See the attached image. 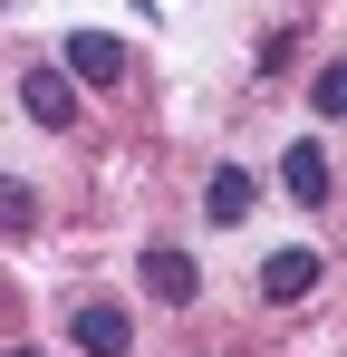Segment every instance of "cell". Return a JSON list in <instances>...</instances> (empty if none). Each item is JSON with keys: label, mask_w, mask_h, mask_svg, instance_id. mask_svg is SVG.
Returning <instances> with one entry per match:
<instances>
[{"label": "cell", "mask_w": 347, "mask_h": 357, "mask_svg": "<svg viewBox=\"0 0 347 357\" xmlns=\"http://www.w3.org/2000/svg\"><path fill=\"white\" fill-rule=\"evenodd\" d=\"M145 290L164 299V309H183V299L203 290V271H193V261H183L174 241H155V251H145Z\"/></svg>", "instance_id": "obj_5"}, {"label": "cell", "mask_w": 347, "mask_h": 357, "mask_svg": "<svg viewBox=\"0 0 347 357\" xmlns=\"http://www.w3.org/2000/svg\"><path fill=\"white\" fill-rule=\"evenodd\" d=\"M251 203H261V183L241 174V165H222V174L203 183V213H213V222H222V232H231V222H241V213H251Z\"/></svg>", "instance_id": "obj_6"}, {"label": "cell", "mask_w": 347, "mask_h": 357, "mask_svg": "<svg viewBox=\"0 0 347 357\" xmlns=\"http://www.w3.org/2000/svg\"><path fill=\"white\" fill-rule=\"evenodd\" d=\"M20 357H29V348H20Z\"/></svg>", "instance_id": "obj_10"}, {"label": "cell", "mask_w": 347, "mask_h": 357, "mask_svg": "<svg viewBox=\"0 0 347 357\" xmlns=\"http://www.w3.org/2000/svg\"><path fill=\"white\" fill-rule=\"evenodd\" d=\"M318 280H328V271H318V251H270V261H261V299H270V309H299Z\"/></svg>", "instance_id": "obj_2"}, {"label": "cell", "mask_w": 347, "mask_h": 357, "mask_svg": "<svg viewBox=\"0 0 347 357\" xmlns=\"http://www.w3.org/2000/svg\"><path fill=\"white\" fill-rule=\"evenodd\" d=\"M0 222L29 232V222H39V193H29V183H0Z\"/></svg>", "instance_id": "obj_9"}, {"label": "cell", "mask_w": 347, "mask_h": 357, "mask_svg": "<svg viewBox=\"0 0 347 357\" xmlns=\"http://www.w3.org/2000/svg\"><path fill=\"white\" fill-rule=\"evenodd\" d=\"M68 328H77V348H87V357H125V338H135L116 299H77V319H68Z\"/></svg>", "instance_id": "obj_4"}, {"label": "cell", "mask_w": 347, "mask_h": 357, "mask_svg": "<svg viewBox=\"0 0 347 357\" xmlns=\"http://www.w3.org/2000/svg\"><path fill=\"white\" fill-rule=\"evenodd\" d=\"M58 68H68V77H87V87H116V77H125V49H116L107 29H77V39L58 49Z\"/></svg>", "instance_id": "obj_3"}, {"label": "cell", "mask_w": 347, "mask_h": 357, "mask_svg": "<svg viewBox=\"0 0 347 357\" xmlns=\"http://www.w3.org/2000/svg\"><path fill=\"white\" fill-rule=\"evenodd\" d=\"M309 97H318V116H347V68L328 59V68H318V77H309Z\"/></svg>", "instance_id": "obj_8"}, {"label": "cell", "mask_w": 347, "mask_h": 357, "mask_svg": "<svg viewBox=\"0 0 347 357\" xmlns=\"http://www.w3.org/2000/svg\"><path fill=\"white\" fill-rule=\"evenodd\" d=\"M20 116L68 135V126H77V77H68V68H29V77H20Z\"/></svg>", "instance_id": "obj_1"}, {"label": "cell", "mask_w": 347, "mask_h": 357, "mask_svg": "<svg viewBox=\"0 0 347 357\" xmlns=\"http://www.w3.org/2000/svg\"><path fill=\"white\" fill-rule=\"evenodd\" d=\"M280 183L299 193V203H328V155H318V145H289V155H280Z\"/></svg>", "instance_id": "obj_7"}]
</instances>
